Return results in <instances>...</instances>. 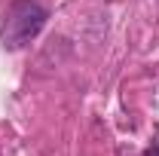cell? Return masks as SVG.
Listing matches in <instances>:
<instances>
[{
	"label": "cell",
	"instance_id": "7a4b0ae2",
	"mask_svg": "<svg viewBox=\"0 0 159 156\" xmlns=\"http://www.w3.org/2000/svg\"><path fill=\"white\" fill-rule=\"evenodd\" d=\"M144 156H159V129L153 132V141H150V147L144 150Z\"/></svg>",
	"mask_w": 159,
	"mask_h": 156
},
{
	"label": "cell",
	"instance_id": "6da1fadb",
	"mask_svg": "<svg viewBox=\"0 0 159 156\" xmlns=\"http://www.w3.org/2000/svg\"><path fill=\"white\" fill-rule=\"evenodd\" d=\"M49 9L37 3V0H16L6 16H3V28H0V40L6 49H21L28 46L34 37H40V31L46 28Z\"/></svg>",
	"mask_w": 159,
	"mask_h": 156
}]
</instances>
